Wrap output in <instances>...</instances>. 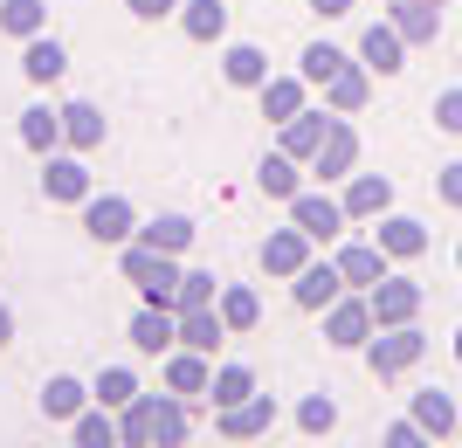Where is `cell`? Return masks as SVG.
I'll list each match as a JSON object with an SVG mask.
<instances>
[{"instance_id": "27", "label": "cell", "mask_w": 462, "mask_h": 448, "mask_svg": "<svg viewBox=\"0 0 462 448\" xmlns=\"http://www.w3.org/2000/svg\"><path fill=\"white\" fill-rule=\"evenodd\" d=\"M56 138H62V111H49V104H28V111H21V145H28V152H49Z\"/></svg>"}, {"instance_id": "12", "label": "cell", "mask_w": 462, "mask_h": 448, "mask_svg": "<svg viewBox=\"0 0 462 448\" xmlns=\"http://www.w3.org/2000/svg\"><path fill=\"white\" fill-rule=\"evenodd\" d=\"M401 49H407V35L393 28V21H373L366 35H359V56H366V69H380V77L407 69V62H401Z\"/></svg>"}, {"instance_id": "9", "label": "cell", "mask_w": 462, "mask_h": 448, "mask_svg": "<svg viewBox=\"0 0 462 448\" xmlns=\"http://www.w3.org/2000/svg\"><path fill=\"white\" fill-rule=\"evenodd\" d=\"M83 228H90L97 242H125V234H132V200H125V194L83 200Z\"/></svg>"}, {"instance_id": "35", "label": "cell", "mask_w": 462, "mask_h": 448, "mask_svg": "<svg viewBox=\"0 0 462 448\" xmlns=\"http://www.w3.org/2000/svg\"><path fill=\"white\" fill-rule=\"evenodd\" d=\"M208 393H214V407H242V400L255 393V379H249V366H221Z\"/></svg>"}, {"instance_id": "45", "label": "cell", "mask_w": 462, "mask_h": 448, "mask_svg": "<svg viewBox=\"0 0 462 448\" xmlns=\"http://www.w3.org/2000/svg\"><path fill=\"white\" fill-rule=\"evenodd\" d=\"M318 14H352V0H310Z\"/></svg>"}, {"instance_id": "6", "label": "cell", "mask_w": 462, "mask_h": 448, "mask_svg": "<svg viewBox=\"0 0 462 448\" xmlns=\"http://www.w3.org/2000/svg\"><path fill=\"white\" fill-rule=\"evenodd\" d=\"M290 221H297L310 242H331L352 215H346V200H331V194H297V200H290Z\"/></svg>"}, {"instance_id": "49", "label": "cell", "mask_w": 462, "mask_h": 448, "mask_svg": "<svg viewBox=\"0 0 462 448\" xmlns=\"http://www.w3.org/2000/svg\"><path fill=\"white\" fill-rule=\"evenodd\" d=\"M456 262H462V249H456Z\"/></svg>"}, {"instance_id": "50", "label": "cell", "mask_w": 462, "mask_h": 448, "mask_svg": "<svg viewBox=\"0 0 462 448\" xmlns=\"http://www.w3.org/2000/svg\"><path fill=\"white\" fill-rule=\"evenodd\" d=\"M456 434H462V428H456Z\"/></svg>"}, {"instance_id": "7", "label": "cell", "mask_w": 462, "mask_h": 448, "mask_svg": "<svg viewBox=\"0 0 462 448\" xmlns=\"http://www.w3.org/2000/svg\"><path fill=\"white\" fill-rule=\"evenodd\" d=\"M132 345L152 352V359H166V352L180 345V311H166V304H145V311L132 317Z\"/></svg>"}, {"instance_id": "5", "label": "cell", "mask_w": 462, "mask_h": 448, "mask_svg": "<svg viewBox=\"0 0 462 448\" xmlns=\"http://www.w3.org/2000/svg\"><path fill=\"white\" fill-rule=\"evenodd\" d=\"M338 290H346V270H338V262H304V270L290 276V297H297L304 311H331Z\"/></svg>"}, {"instance_id": "40", "label": "cell", "mask_w": 462, "mask_h": 448, "mask_svg": "<svg viewBox=\"0 0 462 448\" xmlns=\"http://www.w3.org/2000/svg\"><path fill=\"white\" fill-rule=\"evenodd\" d=\"M193 304H214V276L208 270H187V276H180V311H193Z\"/></svg>"}, {"instance_id": "32", "label": "cell", "mask_w": 462, "mask_h": 448, "mask_svg": "<svg viewBox=\"0 0 462 448\" xmlns=\"http://www.w3.org/2000/svg\"><path fill=\"white\" fill-rule=\"evenodd\" d=\"M263 194H270V200H297V194H304V187H297V159H290V152L263 159Z\"/></svg>"}, {"instance_id": "43", "label": "cell", "mask_w": 462, "mask_h": 448, "mask_svg": "<svg viewBox=\"0 0 462 448\" xmlns=\"http://www.w3.org/2000/svg\"><path fill=\"white\" fill-rule=\"evenodd\" d=\"M435 187H442L448 207H462V159H456V166H442V179H435Z\"/></svg>"}, {"instance_id": "23", "label": "cell", "mask_w": 462, "mask_h": 448, "mask_svg": "<svg viewBox=\"0 0 462 448\" xmlns=\"http://www.w3.org/2000/svg\"><path fill=\"white\" fill-rule=\"evenodd\" d=\"M414 421H421V428L435 434V442H442V434H456V428H462V414H456V400H448L442 387H428V393H414Z\"/></svg>"}, {"instance_id": "11", "label": "cell", "mask_w": 462, "mask_h": 448, "mask_svg": "<svg viewBox=\"0 0 462 448\" xmlns=\"http://www.w3.org/2000/svg\"><path fill=\"white\" fill-rule=\"evenodd\" d=\"M310 262V234L297 228V221H290V228H276L270 242H263V270L270 276H297Z\"/></svg>"}, {"instance_id": "17", "label": "cell", "mask_w": 462, "mask_h": 448, "mask_svg": "<svg viewBox=\"0 0 462 448\" xmlns=\"http://www.w3.org/2000/svg\"><path fill=\"white\" fill-rule=\"evenodd\" d=\"M42 194H49V200H90L83 159H49V166H42Z\"/></svg>"}, {"instance_id": "10", "label": "cell", "mask_w": 462, "mask_h": 448, "mask_svg": "<svg viewBox=\"0 0 462 448\" xmlns=\"http://www.w3.org/2000/svg\"><path fill=\"white\" fill-rule=\"evenodd\" d=\"M270 428H276L270 393H249L242 407H221V434H228V442H249V434H270Z\"/></svg>"}, {"instance_id": "8", "label": "cell", "mask_w": 462, "mask_h": 448, "mask_svg": "<svg viewBox=\"0 0 462 448\" xmlns=\"http://www.w3.org/2000/svg\"><path fill=\"white\" fill-rule=\"evenodd\" d=\"M373 325H380V317H373V304L366 297H352V304H331V317H325V332H331V345H346V352H359L373 338Z\"/></svg>"}, {"instance_id": "46", "label": "cell", "mask_w": 462, "mask_h": 448, "mask_svg": "<svg viewBox=\"0 0 462 448\" xmlns=\"http://www.w3.org/2000/svg\"><path fill=\"white\" fill-rule=\"evenodd\" d=\"M7 338H14V317H7V304H0V345H7Z\"/></svg>"}, {"instance_id": "33", "label": "cell", "mask_w": 462, "mask_h": 448, "mask_svg": "<svg viewBox=\"0 0 462 448\" xmlns=\"http://www.w3.org/2000/svg\"><path fill=\"white\" fill-rule=\"evenodd\" d=\"M132 400H138V379L125 366H104V372H97V407H132Z\"/></svg>"}, {"instance_id": "21", "label": "cell", "mask_w": 462, "mask_h": 448, "mask_svg": "<svg viewBox=\"0 0 462 448\" xmlns=\"http://www.w3.org/2000/svg\"><path fill=\"white\" fill-rule=\"evenodd\" d=\"M221 69H228L235 90H263V83H270V56H263V49H249V41H235L228 56H221Z\"/></svg>"}, {"instance_id": "34", "label": "cell", "mask_w": 462, "mask_h": 448, "mask_svg": "<svg viewBox=\"0 0 462 448\" xmlns=\"http://www.w3.org/2000/svg\"><path fill=\"white\" fill-rule=\"evenodd\" d=\"M42 21H49V7H42V0H7V7H0V28H7V35H42Z\"/></svg>"}, {"instance_id": "2", "label": "cell", "mask_w": 462, "mask_h": 448, "mask_svg": "<svg viewBox=\"0 0 462 448\" xmlns=\"http://www.w3.org/2000/svg\"><path fill=\"white\" fill-rule=\"evenodd\" d=\"M125 283H138V297L145 304H166V311H180V270H173V255H159V249H125Z\"/></svg>"}, {"instance_id": "22", "label": "cell", "mask_w": 462, "mask_h": 448, "mask_svg": "<svg viewBox=\"0 0 462 448\" xmlns=\"http://www.w3.org/2000/svg\"><path fill=\"white\" fill-rule=\"evenodd\" d=\"M83 400H90V387H83V379H69V372H56V379L42 387V414H49V421H77Z\"/></svg>"}, {"instance_id": "30", "label": "cell", "mask_w": 462, "mask_h": 448, "mask_svg": "<svg viewBox=\"0 0 462 448\" xmlns=\"http://www.w3.org/2000/svg\"><path fill=\"white\" fill-rule=\"evenodd\" d=\"M138 242H145V249H159V255H180L193 242V221L187 215H159L152 228H138Z\"/></svg>"}, {"instance_id": "31", "label": "cell", "mask_w": 462, "mask_h": 448, "mask_svg": "<svg viewBox=\"0 0 462 448\" xmlns=\"http://www.w3.org/2000/svg\"><path fill=\"white\" fill-rule=\"evenodd\" d=\"M187 35L193 41H221L228 35V7H221V0H187Z\"/></svg>"}, {"instance_id": "1", "label": "cell", "mask_w": 462, "mask_h": 448, "mask_svg": "<svg viewBox=\"0 0 462 448\" xmlns=\"http://www.w3.org/2000/svg\"><path fill=\"white\" fill-rule=\"evenodd\" d=\"M125 442L132 448H173L180 434H187V414H180V400H159V393H138L132 407H125Z\"/></svg>"}, {"instance_id": "38", "label": "cell", "mask_w": 462, "mask_h": 448, "mask_svg": "<svg viewBox=\"0 0 462 448\" xmlns=\"http://www.w3.org/2000/svg\"><path fill=\"white\" fill-rule=\"evenodd\" d=\"M297 428H304V434H331V428H338V400H325V393H310L304 407H297Z\"/></svg>"}, {"instance_id": "16", "label": "cell", "mask_w": 462, "mask_h": 448, "mask_svg": "<svg viewBox=\"0 0 462 448\" xmlns=\"http://www.w3.org/2000/svg\"><path fill=\"white\" fill-rule=\"evenodd\" d=\"M380 249L393 255V262H414V255L428 249V228H421L414 215H386V221H380Z\"/></svg>"}, {"instance_id": "41", "label": "cell", "mask_w": 462, "mask_h": 448, "mask_svg": "<svg viewBox=\"0 0 462 448\" xmlns=\"http://www.w3.org/2000/svg\"><path fill=\"white\" fill-rule=\"evenodd\" d=\"M435 124L462 138V90H442V97H435Z\"/></svg>"}, {"instance_id": "3", "label": "cell", "mask_w": 462, "mask_h": 448, "mask_svg": "<svg viewBox=\"0 0 462 448\" xmlns=\"http://www.w3.org/2000/svg\"><path fill=\"white\" fill-rule=\"evenodd\" d=\"M421 352H428V338L414 325H386V338H366V366H373V379H393V372L421 366Z\"/></svg>"}, {"instance_id": "48", "label": "cell", "mask_w": 462, "mask_h": 448, "mask_svg": "<svg viewBox=\"0 0 462 448\" xmlns=\"http://www.w3.org/2000/svg\"><path fill=\"white\" fill-rule=\"evenodd\" d=\"M435 7H448V0H435Z\"/></svg>"}, {"instance_id": "39", "label": "cell", "mask_w": 462, "mask_h": 448, "mask_svg": "<svg viewBox=\"0 0 462 448\" xmlns=\"http://www.w3.org/2000/svg\"><path fill=\"white\" fill-rule=\"evenodd\" d=\"M117 434H125V428H117L104 407H97V414H77V442H83V448H111Z\"/></svg>"}, {"instance_id": "18", "label": "cell", "mask_w": 462, "mask_h": 448, "mask_svg": "<svg viewBox=\"0 0 462 448\" xmlns=\"http://www.w3.org/2000/svg\"><path fill=\"white\" fill-rule=\"evenodd\" d=\"M221 332H228V317L214 311V304H193V311H180V345L214 352V345H221Z\"/></svg>"}, {"instance_id": "42", "label": "cell", "mask_w": 462, "mask_h": 448, "mask_svg": "<svg viewBox=\"0 0 462 448\" xmlns=\"http://www.w3.org/2000/svg\"><path fill=\"white\" fill-rule=\"evenodd\" d=\"M421 442H428L421 421H393V428H386V448H421Z\"/></svg>"}, {"instance_id": "19", "label": "cell", "mask_w": 462, "mask_h": 448, "mask_svg": "<svg viewBox=\"0 0 462 448\" xmlns=\"http://www.w3.org/2000/svg\"><path fill=\"white\" fill-rule=\"evenodd\" d=\"M325 132H331V117H325V111H297V117L283 124V152H290V159H318Z\"/></svg>"}, {"instance_id": "47", "label": "cell", "mask_w": 462, "mask_h": 448, "mask_svg": "<svg viewBox=\"0 0 462 448\" xmlns=\"http://www.w3.org/2000/svg\"><path fill=\"white\" fill-rule=\"evenodd\" d=\"M456 359H462V332H456Z\"/></svg>"}, {"instance_id": "25", "label": "cell", "mask_w": 462, "mask_h": 448, "mask_svg": "<svg viewBox=\"0 0 462 448\" xmlns=\"http://www.w3.org/2000/svg\"><path fill=\"white\" fill-rule=\"evenodd\" d=\"M21 69H28V83H56L62 69H69V56H62V41L28 35V56H21Z\"/></svg>"}, {"instance_id": "13", "label": "cell", "mask_w": 462, "mask_h": 448, "mask_svg": "<svg viewBox=\"0 0 462 448\" xmlns=\"http://www.w3.org/2000/svg\"><path fill=\"white\" fill-rule=\"evenodd\" d=\"M352 166H359V132H352V124H338V117H331L325 145H318V179H346Z\"/></svg>"}, {"instance_id": "26", "label": "cell", "mask_w": 462, "mask_h": 448, "mask_svg": "<svg viewBox=\"0 0 462 448\" xmlns=\"http://www.w3.org/2000/svg\"><path fill=\"white\" fill-rule=\"evenodd\" d=\"M393 28H401L407 41H435V28H442V7H435V0H401V7H393Z\"/></svg>"}, {"instance_id": "20", "label": "cell", "mask_w": 462, "mask_h": 448, "mask_svg": "<svg viewBox=\"0 0 462 448\" xmlns=\"http://www.w3.org/2000/svg\"><path fill=\"white\" fill-rule=\"evenodd\" d=\"M338 270H346V283L373 290V283L386 276V249H380V242H352V249H338Z\"/></svg>"}, {"instance_id": "44", "label": "cell", "mask_w": 462, "mask_h": 448, "mask_svg": "<svg viewBox=\"0 0 462 448\" xmlns=\"http://www.w3.org/2000/svg\"><path fill=\"white\" fill-rule=\"evenodd\" d=\"M125 7H132L138 21H166V14H173V7H180V0H125Z\"/></svg>"}, {"instance_id": "14", "label": "cell", "mask_w": 462, "mask_h": 448, "mask_svg": "<svg viewBox=\"0 0 462 448\" xmlns=\"http://www.w3.org/2000/svg\"><path fill=\"white\" fill-rule=\"evenodd\" d=\"M386 207H393V179L386 173H359L346 187V215L352 221H373V215H386Z\"/></svg>"}, {"instance_id": "15", "label": "cell", "mask_w": 462, "mask_h": 448, "mask_svg": "<svg viewBox=\"0 0 462 448\" xmlns=\"http://www.w3.org/2000/svg\"><path fill=\"white\" fill-rule=\"evenodd\" d=\"M166 387H173V393H208V387H214V372H208V352H193V345L166 352Z\"/></svg>"}, {"instance_id": "29", "label": "cell", "mask_w": 462, "mask_h": 448, "mask_svg": "<svg viewBox=\"0 0 462 448\" xmlns=\"http://www.w3.org/2000/svg\"><path fill=\"white\" fill-rule=\"evenodd\" d=\"M297 111H304V83H297V77H270V83H263V117L290 124Z\"/></svg>"}, {"instance_id": "28", "label": "cell", "mask_w": 462, "mask_h": 448, "mask_svg": "<svg viewBox=\"0 0 462 448\" xmlns=\"http://www.w3.org/2000/svg\"><path fill=\"white\" fill-rule=\"evenodd\" d=\"M325 104H331L338 117H352L359 104H366V69H359V62H346V69L325 83Z\"/></svg>"}, {"instance_id": "36", "label": "cell", "mask_w": 462, "mask_h": 448, "mask_svg": "<svg viewBox=\"0 0 462 448\" xmlns=\"http://www.w3.org/2000/svg\"><path fill=\"white\" fill-rule=\"evenodd\" d=\"M346 69V49H331V41H310L304 49V83H331Z\"/></svg>"}, {"instance_id": "4", "label": "cell", "mask_w": 462, "mask_h": 448, "mask_svg": "<svg viewBox=\"0 0 462 448\" xmlns=\"http://www.w3.org/2000/svg\"><path fill=\"white\" fill-rule=\"evenodd\" d=\"M373 317H380V332L386 325H414V311H421V283H407V276H380L366 290Z\"/></svg>"}, {"instance_id": "24", "label": "cell", "mask_w": 462, "mask_h": 448, "mask_svg": "<svg viewBox=\"0 0 462 448\" xmlns=\"http://www.w3.org/2000/svg\"><path fill=\"white\" fill-rule=\"evenodd\" d=\"M62 138H69L77 152L104 145V111H97V104H62Z\"/></svg>"}, {"instance_id": "37", "label": "cell", "mask_w": 462, "mask_h": 448, "mask_svg": "<svg viewBox=\"0 0 462 448\" xmlns=\"http://www.w3.org/2000/svg\"><path fill=\"white\" fill-rule=\"evenodd\" d=\"M221 317H228V332H255V317H263L255 290H221Z\"/></svg>"}]
</instances>
